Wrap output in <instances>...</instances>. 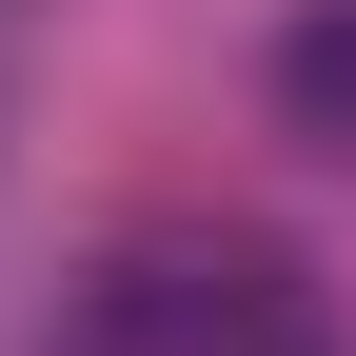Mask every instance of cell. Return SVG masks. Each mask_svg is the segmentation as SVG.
<instances>
[{"label": "cell", "mask_w": 356, "mask_h": 356, "mask_svg": "<svg viewBox=\"0 0 356 356\" xmlns=\"http://www.w3.org/2000/svg\"><path fill=\"white\" fill-rule=\"evenodd\" d=\"M277 99L317 119V139H356V0H337V20H297V40H277Z\"/></svg>", "instance_id": "cell-1"}]
</instances>
